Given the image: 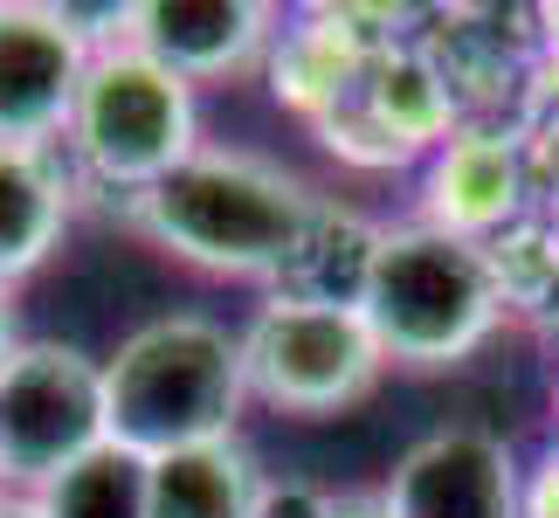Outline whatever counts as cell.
Returning a JSON list of instances; mask_svg holds the SVG:
<instances>
[{
	"instance_id": "cell-15",
	"label": "cell",
	"mask_w": 559,
	"mask_h": 518,
	"mask_svg": "<svg viewBox=\"0 0 559 518\" xmlns=\"http://www.w3.org/2000/svg\"><path fill=\"white\" fill-rule=\"evenodd\" d=\"M28 498L41 505V518H145L153 511V463L124 443H97L91 457H76Z\"/></svg>"
},
{
	"instance_id": "cell-4",
	"label": "cell",
	"mask_w": 559,
	"mask_h": 518,
	"mask_svg": "<svg viewBox=\"0 0 559 518\" xmlns=\"http://www.w3.org/2000/svg\"><path fill=\"white\" fill-rule=\"evenodd\" d=\"M193 153H201V91L180 83L174 70H159L132 42L97 49L91 70H83L70 132H62L70 173L139 201L145 187H159Z\"/></svg>"
},
{
	"instance_id": "cell-5",
	"label": "cell",
	"mask_w": 559,
	"mask_h": 518,
	"mask_svg": "<svg viewBox=\"0 0 559 518\" xmlns=\"http://www.w3.org/2000/svg\"><path fill=\"white\" fill-rule=\"evenodd\" d=\"M242 374L249 401L284 415H338L373 395L386 374L367 318L353 305H305V297H263L242 326Z\"/></svg>"
},
{
	"instance_id": "cell-8",
	"label": "cell",
	"mask_w": 559,
	"mask_h": 518,
	"mask_svg": "<svg viewBox=\"0 0 559 518\" xmlns=\"http://www.w3.org/2000/svg\"><path fill=\"white\" fill-rule=\"evenodd\" d=\"M532 214V160L525 139L498 118H463L421 173V222L463 243H498Z\"/></svg>"
},
{
	"instance_id": "cell-9",
	"label": "cell",
	"mask_w": 559,
	"mask_h": 518,
	"mask_svg": "<svg viewBox=\"0 0 559 518\" xmlns=\"http://www.w3.org/2000/svg\"><path fill=\"white\" fill-rule=\"evenodd\" d=\"M91 70L76 28L35 0H0V145H62Z\"/></svg>"
},
{
	"instance_id": "cell-11",
	"label": "cell",
	"mask_w": 559,
	"mask_h": 518,
	"mask_svg": "<svg viewBox=\"0 0 559 518\" xmlns=\"http://www.w3.org/2000/svg\"><path fill=\"white\" fill-rule=\"evenodd\" d=\"M132 49H145L180 83H222L276 49V8L263 0H132Z\"/></svg>"
},
{
	"instance_id": "cell-18",
	"label": "cell",
	"mask_w": 559,
	"mask_h": 518,
	"mask_svg": "<svg viewBox=\"0 0 559 518\" xmlns=\"http://www.w3.org/2000/svg\"><path fill=\"white\" fill-rule=\"evenodd\" d=\"M0 518H41V505L28 491H0Z\"/></svg>"
},
{
	"instance_id": "cell-20",
	"label": "cell",
	"mask_w": 559,
	"mask_h": 518,
	"mask_svg": "<svg viewBox=\"0 0 559 518\" xmlns=\"http://www.w3.org/2000/svg\"><path fill=\"white\" fill-rule=\"evenodd\" d=\"M0 491H8V484H0Z\"/></svg>"
},
{
	"instance_id": "cell-10",
	"label": "cell",
	"mask_w": 559,
	"mask_h": 518,
	"mask_svg": "<svg viewBox=\"0 0 559 518\" xmlns=\"http://www.w3.org/2000/svg\"><path fill=\"white\" fill-rule=\"evenodd\" d=\"M394 518H525V478L504 436L436 428L380 484Z\"/></svg>"
},
{
	"instance_id": "cell-3",
	"label": "cell",
	"mask_w": 559,
	"mask_h": 518,
	"mask_svg": "<svg viewBox=\"0 0 559 518\" xmlns=\"http://www.w3.org/2000/svg\"><path fill=\"white\" fill-rule=\"evenodd\" d=\"M359 318L386 366H456L504 326V297L484 243L415 222H386L373 243V270L359 291Z\"/></svg>"
},
{
	"instance_id": "cell-14",
	"label": "cell",
	"mask_w": 559,
	"mask_h": 518,
	"mask_svg": "<svg viewBox=\"0 0 559 518\" xmlns=\"http://www.w3.org/2000/svg\"><path fill=\"white\" fill-rule=\"evenodd\" d=\"M373 243H380L373 222H359L353 208L318 201L305 249L290 256V270L276 276L270 297H305V305H353L359 311V291H367V270H373Z\"/></svg>"
},
{
	"instance_id": "cell-2",
	"label": "cell",
	"mask_w": 559,
	"mask_h": 518,
	"mask_svg": "<svg viewBox=\"0 0 559 518\" xmlns=\"http://www.w3.org/2000/svg\"><path fill=\"white\" fill-rule=\"evenodd\" d=\"M249 408L242 332L207 311H166L118 339L104 360V422L111 443L139 449L145 463L174 449L228 443Z\"/></svg>"
},
{
	"instance_id": "cell-16",
	"label": "cell",
	"mask_w": 559,
	"mask_h": 518,
	"mask_svg": "<svg viewBox=\"0 0 559 518\" xmlns=\"http://www.w3.org/2000/svg\"><path fill=\"white\" fill-rule=\"evenodd\" d=\"M325 518H394L386 491H346V498H325Z\"/></svg>"
},
{
	"instance_id": "cell-7",
	"label": "cell",
	"mask_w": 559,
	"mask_h": 518,
	"mask_svg": "<svg viewBox=\"0 0 559 518\" xmlns=\"http://www.w3.org/2000/svg\"><path fill=\"white\" fill-rule=\"evenodd\" d=\"M456 125H463V97L449 91L442 62L428 49L386 42V49L367 62L359 91L338 104L318 132H325V145L346 153L353 166H407V160H428Z\"/></svg>"
},
{
	"instance_id": "cell-12",
	"label": "cell",
	"mask_w": 559,
	"mask_h": 518,
	"mask_svg": "<svg viewBox=\"0 0 559 518\" xmlns=\"http://www.w3.org/2000/svg\"><path fill=\"white\" fill-rule=\"evenodd\" d=\"M70 160L56 145H0V291L49 263L70 228Z\"/></svg>"
},
{
	"instance_id": "cell-6",
	"label": "cell",
	"mask_w": 559,
	"mask_h": 518,
	"mask_svg": "<svg viewBox=\"0 0 559 518\" xmlns=\"http://www.w3.org/2000/svg\"><path fill=\"white\" fill-rule=\"evenodd\" d=\"M97 443H111L104 360L62 339H21L0 366V484L41 491Z\"/></svg>"
},
{
	"instance_id": "cell-19",
	"label": "cell",
	"mask_w": 559,
	"mask_h": 518,
	"mask_svg": "<svg viewBox=\"0 0 559 518\" xmlns=\"http://www.w3.org/2000/svg\"><path fill=\"white\" fill-rule=\"evenodd\" d=\"M14 305H8V291H0V366H8V353H14Z\"/></svg>"
},
{
	"instance_id": "cell-13",
	"label": "cell",
	"mask_w": 559,
	"mask_h": 518,
	"mask_svg": "<svg viewBox=\"0 0 559 518\" xmlns=\"http://www.w3.org/2000/svg\"><path fill=\"white\" fill-rule=\"evenodd\" d=\"M270 478L242 436L153 457V511L145 518H263Z\"/></svg>"
},
{
	"instance_id": "cell-17",
	"label": "cell",
	"mask_w": 559,
	"mask_h": 518,
	"mask_svg": "<svg viewBox=\"0 0 559 518\" xmlns=\"http://www.w3.org/2000/svg\"><path fill=\"white\" fill-rule=\"evenodd\" d=\"M525 518H559V457L546 463V478L525 491Z\"/></svg>"
},
{
	"instance_id": "cell-1",
	"label": "cell",
	"mask_w": 559,
	"mask_h": 518,
	"mask_svg": "<svg viewBox=\"0 0 559 518\" xmlns=\"http://www.w3.org/2000/svg\"><path fill=\"white\" fill-rule=\"evenodd\" d=\"M318 201L305 173L276 166L263 153H214L201 145L187 166H174L159 187L132 201V222L153 235L166 256L207 270V276H249L270 284L290 270L318 222Z\"/></svg>"
}]
</instances>
